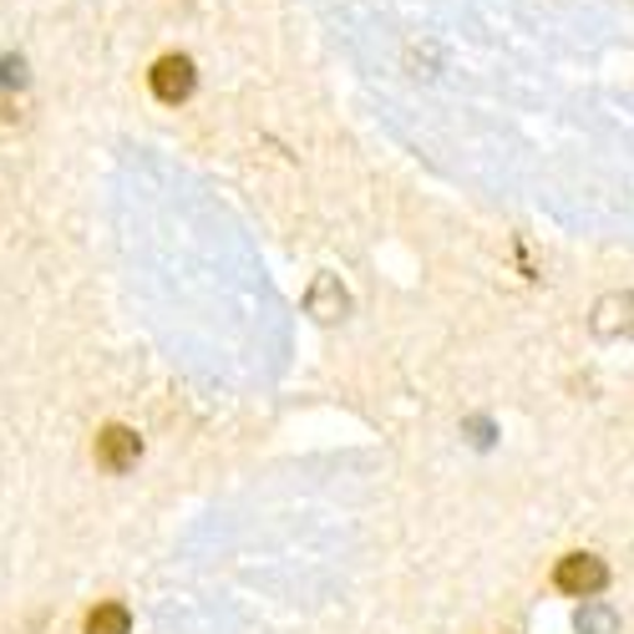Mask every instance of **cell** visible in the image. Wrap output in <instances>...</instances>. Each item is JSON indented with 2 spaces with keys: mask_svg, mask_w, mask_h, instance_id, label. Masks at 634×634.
Returning <instances> with one entry per match:
<instances>
[{
  "mask_svg": "<svg viewBox=\"0 0 634 634\" xmlns=\"http://www.w3.org/2000/svg\"><path fill=\"white\" fill-rule=\"evenodd\" d=\"M553 584L564 593H574V599H593L609 584V564L593 558V553H568L564 564H558V574H553Z\"/></svg>",
  "mask_w": 634,
  "mask_h": 634,
  "instance_id": "obj_1",
  "label": "cell"
},
{
  "mask_svg": "<svg viewBox=\"0 0 634 634\" xmlns=\"http://www.w3.org/2000/svg\"><path fill=\"white\" fill-rule=\"evenodd\" d=\"M138 457H142V437L132 427H107L97 437V462L107 472H127V468H138Z\"/></svg>",
  "mask_w": 634,
  "mask_h": 634,
  "instance_id": "obj_2",
  "label": "cell"
},
{
  "mask_svg": "<svg viewBox=\"0 0 634 634\" xmlns=\"http://www.w3.org/2000/svg\"><path fill=\"white\" fill-rule=\"evenodd\" d=\"M152 92H158V102H183L194 92V61L188 56H163L152 67Z\"/></svg>",
  "mask_w": 634,
  "mask_h": 634,
  "instance_id": "obj_3",
  "label": "cell"
},
{
  "mask_svg": "<svg viewBox=\"0 0 634 634\" xmlns=\"http://www.w3.org/2000/svg\"><path fill=\"white\" fill-rule=\"evenodd\" d=\"M624 331H634V295H604V300L593 304V335L614 341Z\"/></svg>",
  "mask_w": 634,
  "mask_h": 634,
  "instance_id": "obj_4",
  "label": "cell"
},
{
  "mask_svg": "<svg viewBox=\"0 0 634 634\" xmlns=\"http://www.w3.org/2000/svg\"><path fill=\"white\" fill-rule=\"evenodd\" d=\"M310 315L315 320H335V315H345V290H341V279L335 275H320L315 285H310Z\"/></svg>",
  "mask_w": 634,
  "mask_h": 634,
  "instance_id": "obj_5",
  "label": "cell"
},
{
  "mask_svg": "<svg viewBox=\"0 0 634 634\" xmlns=\"http://www.w3.org/2000/svg\"><path fill=\"white\" fill-rule=\"evenodd\" d=\"M132 630V614L123 604H97L87 614V634H127Z\"/></svg>",
  "mask_w": 634,
  "mask_h": 634,
  "instance_id": "obj_6",
  "label": "cell"
},
{
  "mask_svg": "<svg viewBox=\"0 0 634 634\" xmlns=\"http://www.w3.org/2000/svg\"><path fill=\"white\" fill-rule=\"evenodd\" d=\"M574 624H579V634H620V614L609 604H584Z\"/></svg>",
  "mask_w": 634,
  "mask_h": 634,
  "instance_id": "obj_7",
  "label": "cell"
},
{
  "mask_svg": "<svg viewBox=\"0 0 634 634\" xmlns=\"http://www.w3.org/2000/svg\"><path fill=\"white\" fill-rule=\"evenodd\" d=\"M26 82V61H21V56H0V92H5V87H21Z\"/></svg>",
  "mask_w": 634,
  "mask_h": 634,
  "instance_id": "obj_8",
  "label": "cell"
}]
</instances>
